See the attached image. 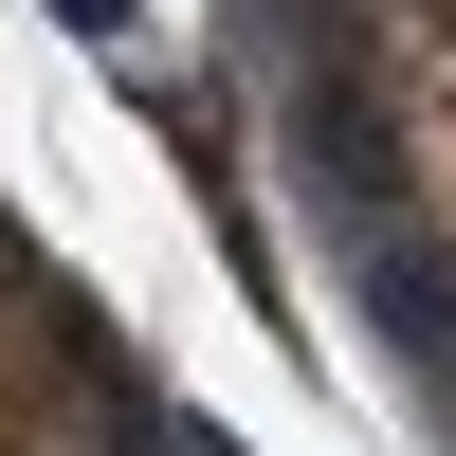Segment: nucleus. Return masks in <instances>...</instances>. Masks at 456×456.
<instances>
[{"mask_svg": "<svg viewBox=\"0 0 456 456\" xmlns=\"http://www.w3.org/2000/svg\"><path fill=\"white\" fill-rule=\"evenodd\" d=\"M420 19H456V0H420Z\"/></svg>", "mask_w": 456, "mask_h": 456, "instance_id": "nucleus-2", "label": "nucleus"}, {"mask_svg": "<svg viewBox=\"0 0 456 456\" xmlns=\"http://www.w3.org/2000/svg\"><path fill=\"white\" fill-rule=\"evenodd\" d=\"M402 183L456 238V19H420V55H402Z\"/></svg>", "mask_w": 456, "mask_h": 456, "instance_id": "nucleus-1", "label": "nucleus"}]
</instances>
